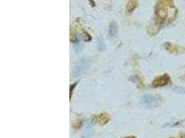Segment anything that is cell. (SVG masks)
<instances>
[{
  "label": "cell",
  "instance_id": "obj_1",
  "mask_svg": "<svg viewBox=\"0 0 185 138\" xmlns=\"http://www.w3.org/2000/svg\"><path fill=\"white\" fill-rule=\"evenodd\" d=\"M156 15L160 22L171 21L175 19L177 10L173 0H160L156 5Z\"/></svg>",
  "mask_w": 185,
  "mask_h": 138
},
{
  "label": "cell",
  "instance_id": "obj_2",
  "mask_svg": "<svg viewBox=\"0 0 185 138\" xmlns=\"http://www.w3.org/2000/svg\"><path fill=\"white\" fill-rule=\"evenodd\" d=\"M110 120V117L107 113H101L94 115L92 118V122L98 125H105Z\"/></svg>",
  "mask_w": 185,
  "mask_h": 138
},
{
  "label": "cell",
  "instance_id": "obj_3",
  "mask_svg": "<svg viewBox=\"0 0 185 138\" xmlns=\"http://www.w3.org/2000/svg\"><path fill=\"white\" fill-rule=\"evenodd\" d=\"M141 102L149 108H155L157 107V102L155 98L150 95H145L141 98Z\"/></svg>",
  "mask_w": 185,
  "mask_h": 138
},
{
  "label": "cell",
  "instance_id": "obj_4",
  "mask_svg": "<svg viewBox=\"0 0 185 138\" xmlns=\"http://www.w3.org/2000/svg\"><path fill=\"white\" fill-rule=\"evenodd\" d=\"M169 81H170V78L167 74H164L159 78H156L154 81L153 82V86L154 87L164 86L167 84Z\"/></svg>",
  "mask_w": 185,
  "mask_h": 138
},
{
  "label": "cell",
  "instance_id": "obj_5",
  "mask_svg": "<svg viewBox=\"0 0 185 138\" xmlns=\"http://www.w3.org/2000/svg\"><path fill=\"white\" fill-rule=\"evenodd\" d=\"M166 49H167L169 52H171V53H182L183 49L176 46L175 44H172L170 43H166L165 44Z\"/></svg>",
  "mask_w": 185,
  "mask_h": 138
},
{
  "label": "cell",
  "instance_id": "obj_6",
  "mask_svg": "<svg viewBox=\"0 0 185 138\" xmlns=\"http://www.w3.org/2000/svg\"><path fill=\"white\" fill-rule=\"evenodd\" d=\"M137 5H138V4H137V0H130V1L128 2V3L127 4V6H126L127 11L129 13L133 12V10L137 8Z\"/></svg>",
  "mask_w": 185,
  "mask_h": 138
},
{
  "label": "cell",
  "instance_id": "obj_7",
  "mask_svg": "<svg viewBox=\"0 0 185 138\" xmlns=\"http://www.w3.org/2000/svg\"><path fill=\"white\" fill-rule=\"evenodd\" d=\"M172 90L175 93H177L185 94V87L174 86L173 88H172Z\"/></svg>",
  "mask_w": 185,
  "mask_h": 138
},
{
  "label": "cell",
  "instance_id": "obj_8",
  "mask_svg": "<svg viewBox=\"0 0 185 138\" xmlns=\"http://www.w3.org/2000/svg\"><path fill=\"white\" fill-rule=\"evenodd\" d=\"M125 138H136V137H134V136H129V137H125Z\"/></svg>",
  "mask_w": 185,
  "mask_h": 138
}]
</instances>
